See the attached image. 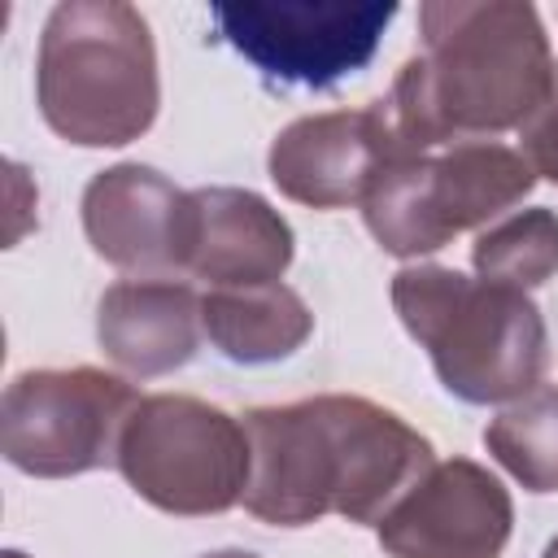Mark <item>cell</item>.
Here are the masks:
<instances>
[{
  "label": "cell",
  "instance_id": "obj_12",
  "mask_svg": "<svg viewBox=\"0 0 558 558\" xmlns=\"http://www.w3.org/2000/svg\"><path fill=\"white\" fill-rule=\"evenodd\" d=\"M201 336V292L187 279H118L96 301V344L131 379L187 366Z\"/></svg>",
  "mask_w": 558,
  "mask_h": 558
},
{
  "label": "cell",
  "instance_id": "obj_17",
  "mask_svg": "<svg viewBox=\"0 0 558 558\" xmlns=\"http://www.w3.org/2000/svg\"><path fill=\"white\" fill-rule=\"evenodd\" d=\"M519 148L532 161L536 179H549L558 187V61H554V83L545 92V100L536 105V113L519 126Z\"/></svg>",
  "mask_w": 558,
  "mask_h": 558
},
{
  "label": "cell",
  "instance_id": "obj_19",
  "mask_svg": "<svg viewBox=\"0 0 558 558\" xmlns=\"http://www.w3.org/2000/svg\"><path fill=\"white\" fill-rule=\"evenodd\" d=\"M541 558H558V536H554V541H549V545L541 549Z\"/></svg>",
  "mask_w": 558,
  "mask_h": 558
},
{
  "label": "cell",
  "instance_id": "obj_8",
  "mask_svg": "<svg viewBox=\"0 0 558 558\" xmlns=\"http://www.w3.org/2000/svg\"><path fill=\"white\" fill-rule=\"evenodd\" d=\"M214 31L262 78L283 87H336L371 65L392 0H218Z\"/></svg>",
  "mask_w": 558,
  "mask_h": 558
},
{
  "label": "cell",
  "instance_id": "obj_11",
  "mask_svg": "<svg viewBox=\"0 0 558 558\" xmlns=\"http://www.w3.org/2000/svg\"><path fill=\"white\" fill-rule=\"evenodd\" d=\"M510 532V488L475 458H436V466L375 523L388 558H501Z\"/></svg>",
  "mask_w": 558,
  "mask_h": 558
},
{
  "label": "cell",
  "instance_id": "obj_7",
  "mask_svg": "<svg viewBox=\"0 0 558 558\" xmlns=\"http://www.w3.org/2000/svg\"><path fill=\"white\" fill-rule=\"evenodd\" d=\"M140 392L100 366H39L0 397V453L35 480H70L118 466V445Z\"/></svg>",
  "mask_w": 558,
  "mask_h": 558
},
{
  "label": "cell",
  "instance_id": "obj_20",
  "mask_svg": "<svg viewBox=\"0 0 558 558\" xmlns=\"http://www.w3.org/2000/svg\"><path fill=\"white\" fill-rule=\"evenodd\" d=\"M0 558H26V554H22V549H4Z\"/></svg>",
  "mask_w": 558,
  "mask_h": 558
},
{
  "label": "cell",
  "instance_id": "obj_3",
  "mask_svg": "<svg viewBox=\"0 0 558 558\" xmlns=\"http://www.w3.org/2000/svg\"><path fill=\"white\" fill-rule=\"evenodd\" d=\"M388 296L449 397L466 405H506L545 384L549 331L527 292L458 266L405 262Z\"/></svg>",
  "mask_w": 558,
  "mask_h": 558
},
{
  "label": "cell",
  "instance_id": "obj_6",
  "mask_svg": "<svg viewBox=\"0 0 558 558\" xmlns=\"http://www.w3.org/2000/svg\"><path fill=\"white\" fill-rule=\"evenodd\" d=\"M244 418L192 392L140 397L118 445V471L140 501L161 514H227L248 488Z\"/></svg>",
  "mask_w": 558,
  "mask_h": 558
},
{
  "label": "cell",
  "instance_id": "obj_4",
  "mask_svg": "<svg viewBox=\"0 0 558 558\" xmlns=\"http://www.w3.org/2000/svg\"><path fill=\"white\" fill-rule=\"evenodd\" d=\"M35 105L74 148H122L161 109L157 44L126 0H65L44 17L35 52Z\"/></svg>",
  "mask_w": 558,
  "mask_h": 558
},
{
  "label": "cell",
  "instance_id": "obj_14",
  "mask_svg": "<svg viewBox=\"0 0 558 558\" xmlns=\"http://www.w3.org/2000/svg\"><path fill=\"white\" fill-rule=\"evenodd\" d=\"M201 323L209 344L240 366L283 362L314 331L310 305L283 279L248 283V288H209L201 296Z\"/></svg>",
  "mask_w": 558,
  "mask_h": 558
},
{
  "label": "cell",
  "instance_id": "obj_15",
  "mask_svg": "<svg viewBox=\"0 0 558 558\" xmlns=\"http://www.w3.org/2000/svg\"><path fill=\"white\" fill-rule=\"evenodd\" d=\"M484 449L527 493H558V388L541 384L484 423Z\"/></svg>",
  "mask_w": 558,
  "mask_h": 558
},
{
  "label": "cell",
  "instance_id": "obj_13",
  "mask_svg": "<svg viewBox=\"0 0 558 558\" xmlns=\"http://www.w3.org/2000/svg\"><path fill=\"white\" fill-rule=\"evenodd\" d=\"M187 275L209 288L279 283L292 266V222L253 187H196Z\"/></svg>",
  "mask_w": 558,
  "mask_h": 558
},
{
  "label": "cell",
  "instance_id": "obj_18",
  "mask_svg": "<svg viewBox=\"0 0 558 558\" xmlns=\"http://www.w3.org/2000/svg\"><path fill=\"white\" fill-rule=\"evenodd\" d=\"M201 558H257L253 549H214V554H201Z\"/></svg>",
  "mask_w": 558,
  "mask_h": 558
},
{
  "label": "cell",
  "instance_id": "obj_10",
  "mask_svg": "<svg viewBox=\"0 0 558 558\" xmlns=\"http://www.w3.org/2000/svg\"><path fill=\"white\" fill-rule=\"evenodd\" d=\"M83 235L92 253L131 279H174L187 270L196 209L192 192L157 166L118 161L83 187Z\"/></svg>",
  "mask_w": 558,
  "mask_h": 558
},
{
  "label": "cell",
  "instance_id": "obj_1",
  "mask_svg": "<svg viewBox=\"0 0 558 558\" xmlns=\"http://www.w3.org/2000/svg\"><path fill=\"white\" fill-rule=\"evenodd\" d=\"M244 510L270 527H310L327 514L375 527L432 466V440L397 410L357 392H318L244 414Z\"/></svg>",
  "mask_w": 558,
  "mask_h": 558
},
{
  "label": "cell",
  "instance_id": "obj_21",
  "mask_svg": "<svg viewBox=\"0 0 558 558\" xmlns=\"http://www.w3.org/2000/svg\"><path fill=\"white\" fill-rule=\"evenodd\" d=\"M554 388H558V384H554Z\"/></svg>",
  "mask_w": 558,
  "mask_h": 558
},
{
  "label": "cell",
  "instance_id": "obj_5",
  "mask_svg": "<svg viewBox=\"0 0 558 558\" xmlns=\"http://www.w3.org/2000/svg\"><path fill=\"white\" fill-rule=\"evenodd\" d=\"M532 187L536 170L523 148L501 140H453L397 157L362 201V222L384 253L418 262L471 227L484 231L523 205Z\"/></svg>",
  "mask_w": 558,
  "mask_h": 558
},
{
  "label": "cell",
  "instance_id": "obj_16",
  "mask_svg": "<svg viewBox=\"0 0 558 558\" xmlns=\"http://www.w3.org/2000/svg\"><path fill=\"white\" fill-rule=\"evenodd\" d=\"M471 266L488 283L541 288L558 275V214L549 205L510 209L488 222L471 244Z\"/></svg>",
  "mask_w": 558,
  "mask_h": 558
},
{
  "label": "cell",
  "instance_id": "obj_9",
  "mask_svg": "<svg viewBox=\"0 0 558 558\" xmlns=\"http://www.w3.org/2000/svg\"><path fill=\"white\" fill-rule=\"evenodd\" d=\"M405 153L379 96L362 109H327L288 122L266 148V174L279 196L296 205L349 209L362 205L379 174Z\"/></svg>",
  "mask_w": 558,
  "mask_h": 558
},
{
  "label": "cell",
  "instance_id": "obj_2",
  "mask_svg": "<svg viewBox=\"0 0 558 558\" xmlns=\"http://www.w3.org/2000/svg\"><path fill=\"white\" fill-rule=\"evenodd\" d=\"M554 48L527 0H427L418 52L384 105L410 153L519 131L554 83Z\"/></svg>",
  "mask_w": 558,
  "mask_h": 558
}]
</instances>
